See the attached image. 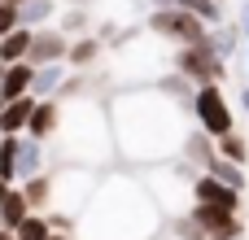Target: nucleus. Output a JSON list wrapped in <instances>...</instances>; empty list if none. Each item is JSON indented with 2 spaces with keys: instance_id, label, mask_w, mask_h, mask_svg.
Returning a JSON list of instances; mask_svg holds the SVG:
<instances>
[{
  "instance_id": "f257e3e1",
  "label": "nucleus",
  "mask_w": 249,
  "mask_h": 240,
  "mask_svg": "<svg viewBox=\"0 0 249 240\" xmlns=\"http://www.w3.org/2000/svg\"><path fill=\"white\" fill-rule=\"evenodd\" d=\"M109 109V131H114V157L118 166H158L179 157L188 114L158 87V83H136V87H109L105 96Z\"/></svg>"
},
{
  "instance_id": "f03ea898",
  "label": "nucleus",
  "mask_w": 249,
  "mask_h": 240,
  "mask_svg": "<svg viewBox=\"0 0 249 240\" xmlns=\"http://www.w3.org/2000/svg\"><path fill=\"white\" fill-rule=\"evenodd\" d=\"M162 232L166 219L131 166L101 171L88 206L74 219V240H158Z\"/></svg>"
},
{
  "instance_id": "7ed1b4c3",
  "label": "nucleus",
  "mask_w": 249,
  "mask_h": 240,
  "mask_svg": "<svg viewBox=\"0 0 249 240\" xmlns=\"http://www.w3.org/2000/svg\"><path fill=\"white\" fill-rule=\"evenodd\" d=\"M109 96V92H105ZM101 92H83V96H66L61 101V122H57V162H79L92 171H109L118 166L114 157V131H109V109H105Z\"/></svg>"
},
{
  "instance_id": "20e7f679",
  "label": "nucleus",
  "mask_w": 249,
  "mask_h": 240,
  "mask_svg": "<svg viewBox=\"0 0 249 240\" xmlns=\"http://www.w3.org/2000/svg\"><path fill=\"white\" fill-rule=\"evenodd\" d=\"M171 70V44L158 35L123 31L118 44H109V87H136V83H158Z\"/></svg>"
},
{
  "instance_id": "39448f33",
  "label": "nucleus",
  "mask_w": 249,
  "mask_h": 240,
  "mask_svg": "<svg viewBox=\"0 0 249 240\" xmlns=\"http://www.w3.org/2000/svg\"><path fill=\"white\" fill-rule=\"evenodd\" d=\"M136 175H140L144 192L153 197V206L162 210V219H179V214H188L193 179H197L201 171L188 166L184 157H171V162H158V166H140Z\"/></svg>"
},
{
  "instance_id": "423d86ee",
  "label": "nucleus",
  "mask_w": 249,
  "mask_h": 240,
  "mask_svg": "<svg viewBox=\"0 0 249 240\" xmlns=\"http://www.w3.org/2000/svg\"><path fill=\"white\" fill-rule=\"evenodd\" d=\"M96 179H101V171H92V166L57 162V166L48 171V184H53V206H48V214H70V219H79V210L88 206Z\"/></svg>"
},
{
  "instance_id": "0eeeda50",
  "label": "nucleus",
  "mask_w": 249,
  "mask_h": 240,
  "mask_svg": "<svg viewBox=\"0 0 249 240\" xmlns=\"http://www.w3.org/2000/svg\"><path fill=\"white\" fill-rule=\"evenodd\" d=\"M171 70L184 74L193 87H206V83L228 79V61L210 48V39H197V44H179V48H171Z\"/></svg>"
},
{
  "instance_id": "6e6552de",
  "label": "nucleus",
  "mask_w": 249,
  "mask_h": 240,
  "mask_svg": "<svg viewBox=\"0 0 249 240\" xmlns=\"http://www.w3.org/2000/svg\"><path fill=\"white\" fill-rule=\"evenodd\" d=\"M188 118H193V127H197V131H206L210 140H219V136L236 131V109H232V101L223 96V87H219V83L197 87Z\"/></svg>"
},
{
  "instance_id": "1a4fd4ad",
  "label": "nucleus",
  "mask_w": 249,
  "mask_h": 240,
  "mask_svg": "<svg viewBox=\"0 0 249 240\" xmlns=\"http://www.w3.org/2000/svg\"><path fill=\"white\" fill-rule=\"evenodd\" d=\"M144 31H149V35H158L162 44L179 48V44H197V39H206V31H210V26H206L201 17H193L188 9H149Z\"/></svg>"
},
{
  "instance_id": "9d476101",
  "label": "nucleus",
  "mask_w": 249,
  "mask_h": 240,
  "mask_svg": "<svg viewBox=\"0 0 249 240\" xmlns=\"http://www.w3.org/2000/svg\"><path fill=\"white\" fill-rule=\"evenodd\" d=\"M188 219L206 232V240H236V236H245V219H241V210H223V206H188Z\"/></svg>"
},
{
  "instance_id": "9b49d317",
  "label": "nucleus",
  "mask_w": 249,
  "mask_h": 240,
  "mask_svg": "<svg viewBox=\"0 0 249 240\" xmlns=\"http://www.w3.org/2000/svg\"><path fill=\"white\" fill-rule=\"evenodd\" d=\"M66 48H70V39H66L57 26H39V31L31 35L26 66H53V61H66Z\"/></svg>"
},
{
  "instance_id": "f8f14e48",
  "label": "nucleus",
  "mask_w": 249,
  "mask_h": 240,
  "mask_svg": "<svg viewBox=\"0 0 249 240\" xmlns=\"http://www.w3.org/2000/svg\"><path fill=\"white\" fill-rule=\"evenodd\" d=\"M193 206H223V210H241V192L236 188H228V184H219L214 175H197L193 179Z\"/></svg>"
},
{
  "instance_id": "ddd939ff",
  "label": "nucleus",
  "mask_w": 249,
  "mask_h": 240,
  "mask_svg": "<svg viewBox=\"0 0 249 240\" xmlns=\"http://www.w3.org/2000/svg\"><path fill=\"white\" fill-rule=\"evenodd\" d=\"M48 144L44 140H31V136H18V184L22 179H35L48 171Z\"/></svg>"
},
{
  "instance_id": "4468645a",
  "label": "nucleus",
  "mask_w": 249,
  "mask_h": 240,
  "mask_svg": "<svg viewBox=\"0 0 249 240\" xmlns=\"http://www.w3.org/2000/svg\"><path fill=\"white\" fill-rule=\"evenodd\" d=\"M70 79V66L66 61H53V66H35V79H31V96L35 101H57L61 87Z\"/></svg>"
},
{
  "instance_id": "2eb2a0df",
  "label": "nucleus",
  "mask_w": 249,
  "mask_h": 240,
  "mask_svg": "<svg viewBox=\"0 0 249 240\" xmlns=\"http://www.w3.org/2000/svg\"><path fill=\"white\" fill-rule=\"evenodd\" d=\"M57 122H61V101H35L31 118H26V136L31 140H53L57 136Z\"/></svg>"
},
{
  "instance_id": "dca6fc26",
  "label": "nucleus",
  "mask_w": 249,
  "mask_h": 240,
  "mask_svg": "<svg viewBox=\"0 0 249 240\" xmlns=\"http://www.w3.org/2000/svg\"><path fill=\"white\" fill-rule=\"evenodd\" d=\"M101 52H105V44L88 31V35H74L70 39V48H66V66L70 70H92L96 61H101Z\"/></svg>"
},
{
  "instance_id": "f3484780",
  "label": "nucleus",
  "mask_w": 249,
  "mask_h": 240,
  "mask_svg": "<svg viewBox=\"0 0 249 240\" xmlns=\"http://www.w3.org/2000/svg\"><path fill=\"white\" fill-rule=\"evenodd\" d=\"M179 157H184L188 166H197V171H206V166L214 162V140H210L206 131H197V127H188V131H184V144H179Z\"/></svg>"
},
{
  "instance_id": "a211bd4d",
  "label": "nucleus",
  "mask_w": 249,
  "mask_h": 240,
  "mask_svg": "<svg viewBox=\"0 0 249 240\" xmlns=\"http://www.w3.org/2000/svg\"><path fill=\"white\" fill-rule=\"evenodd\" d=\"M31 109H35V96H18V101L0 105V136H26Z\"/></svg>"
},
{
  "instance_id": "6ab92c4d",
  "label": "nucleus",
  "mask_w": 249,
  "mask_h": 240,
  "mask_svg": "<svg viewBox=\"0 0 249 240\" xmlns=\"http://www.w3.org/2000/svg\"><path fill=\"white\" fill-rule=\"evenodd\" d=\"M18 188H22V197H26V210H31V214H48V206H53L48 171H44V175H35V179H22Z\"/></svg>"
},
{
  "instance_id": "aec40b11",
  "label": "nucleus",
  "mask_w": 249,
  "mask_h": 240,
  "mask_svg": "<svg viewBox=\"0 0 249 240\" xmlns=\"http://www.w3.org/2000/svg\"><path fill=\"white\" fill-rule=\"evenodd\" d=\"M53 17H57V0H26V4H18V26H26V31L53 26Z\"/></svg>"
},
{
  "instance_id": "412c9836",
  "label": "nucleus",
  "mask_w": 249,
  "mask_h": 240,
  "mask_svg": "<svg viewBox=\"0 0 249 240\" xmlns=\"http://www.w3.org/2000/svg\"><path fill=\"white\" fill-rule=\"evenodd\" d=\"M31 35H35V31H26V26H13V31L0 39V66L26 61V52H31Z\"/></svg>"
},
{
  "instance_id": "4be33fe9",
  "label": "nucleus",
  "mask_w": 249,
  "mask_h": 240,
  "mask_svg": "<svg viewBox=\"0 0 249 240\" xmlns=\"http://www.w3.org/2000/svg\"><path fill=\"white\" fill-rule=\"evenodd\" d=\"M57 31H61L66 39H74V35H88V31H92V9L66 4V9L57 13Z\"/></svg>"
},
{
  "instance_id": "5701e85b",
  "label": "nucleus",
  "mask_w": 249,
  "mask_h": 240,
  "mask_svg": "<svg viewBox=\"0 0 249 240\" xmlns=\"http://www.w3.org/2000/svg\"><path fill=\"white\" fill-rule=\"evenodd\" d=\"M158 87H162V92H166V96H171V101H175V105H179L184 114L193 109V96H197V87H193V83H188L184 74H175V70H166V74L158 79Z\"/></svg>"
},
{
  "instance_id": "b1692460",
  "label": "nucleus",
  "mask_w": 249,
  "mask_h": 240,
  "mask_svg": "<svg viewBox=\"0 0 249 240\" xmlns=\"http://www.w3.org/2000/svg\"><path fill=\"white\" fill-rule=\"evenodd\" d=\"M206 39H210V48L228 61V57H236V48H241V26L219 22V26H210V31H206Z\"/></svg>"
},
{
  "instance_id": "393cba45",
  "label": "nucleus",
  "mask_w": 249,
  "mask_h": 240,
  "mask_svg": "<svg viewBox=\"0 0 249 240\" xmlns=\"http://www.w3.org/2000/svg\"><path fill=\"white\" fill-rule=\"evenodd\" d=\"M26 214H31V210H26V197H22V188L13 184V188L0 197V227H9V232H13Z\"/></svg>"
},
{
  "instance_id": "a878e982",
  "label": "nucleus",
  "mask_w": 249,
  "mask_h": 240,
  "mask_svg": "<svg viewBox=\"0 0 249 240\" xmlns=\"http://www.w3.org/2000/svg\"><path fill=\"white\" fill-rule=\"evenodd\" d=\"M206 175H214L219 184H228V188H236V192H245V188H249L245 166H236V162H228V157H219V153H214V162L206 166Z\"/></svg>"
},
{
  "instance_id": "bb28decb",
  "label": "nucleus",
  "mask_w": 249,
  "mask_h": 240,
  "mask_svg": "<svg viewBox=\"0 0 249 240\" xmlns=\"http://www.w3.org/2000/svg\"><path fill=\"white\" fill-rule=\"evenodd\" d=\"M214 153L228 157V162H236V166H245V162H249V140H245V136H236V131H228V136L214 140Z\"/></svg>"
},
{
  "instance_id": "cd10ccee",
  "label": "nucleus",
  "mask_w": 249,
  "mask_h": 240,
  "mask_svg": "<svg viewBox=\"0 0 249 240\" xmlns=\"http://www.w3.org/2000/svg\"><path fill=\"white\" fill-rule=\"evenodd\" d=\"M0 179L18 184V136H0Z\"/></svg>"
},
{
  "instance_id": "c85d7f7f",
  "label": "nucleus",
  "mask_w": 249,
  "mask_h": 240,
  "mask_svg": "<svg viewBox=\"0 0 249 240\" xmlns=\"http://www.w3.org/2000/svg\"><path fill=\"white\" fill-rule=\"evenodd\" d=\"M175 9H188V13L201 17L206 26H219V22H223V4H214V0H175Z\"/></svg>"
},
{
  "instance_id": "c756f323",
  "label": "nucleus",
  "mask_w": 249,
  "mask_h": 240,
  "mask_svg": "<svg viewBox=\"0 0 249 240\" xmlns=\"http://www.w3.org/2000/svg\"><path fill=\"white\" fill-rule=\"evenodd\" d=\"M13 236H18V240H48V236H53V227H48L44 214H26V219L13 227Z\"/></svg>"
},
{
  "instance_id": "7c9ffc66",
  "label": "nucleus",
  "mask_w": 249,
  "mask_h": 240,
  "mask_svg": "<svg viewBox=\"0 0 249 240\" xmlns=\"http://www.w3.org/2000/svg\"><path fill=\"white\" fill-rule=\"evenodd\" d=\"M166 232H171L175 240H206V232H201V227H197L188 214H179V219H166Z\"/></svg>"
},
{
  "instance_id": "2f4dec72",
  "label": "nucleus",
  "mask_w": 249,
  "mask_h": 240,
  "mask_svg": "<svg viewBox=\"0 0 249 240\" xmlns=\"http://www.w3.org/2000/svg\"><path fill=\"white\" fill-rule=\"evenodd\" d=\"M18 26V4H0V39Z\"/></svg>"
},
{
  "instance_id": "473e14b6",
  "label": "nucleus",
  "mask_w": 249,
  "mask_h": 240,
  "mask_svg": "<svg viewBox=\"0 0 249 240\" xmlns=\"http://www.w3.org/2000/svg\"><path fill=\"white\" fill-rule=\"evenodd\" d=\"M241 44H245V66H249V0L241 4Z\"/></svg>"
},
{
  "instance_id": "72a5a7b5",
  "label": "nucleus",
  "mask_w": 249,
  "mask_h": 240,
  "mask_svg": "<svg viewBox=\"0 0 249 240\" xmlns=\"http://www.w3.org/2000/svg\"><path fill=\"white\" fill-rule=\"evenodd\" d=\"M140 4H149V9H175V0H140Z\"/></svg>"
},
{
  "instance_id": "f704fd0d",
  "label": "nucleus",
  "mask_w": 249,
  "mask_h": 240,
  "mask_svg": "<svg viewBox=\"0 0 249 240\" xmlns=\"http://www.w3.org/2000/svg\"><path fill=\"white\" fill-rule=\"evenodd\" d=\"M241 114H249V83L241 87Z\"/></svg>"
},
{
  "instance_id": "c9c22d12",
  "label": "nucleus",
  "mask_w": 249,
  "mask_h": 240,
  "mask_svg": "<svg viewBox=\"0 0 249 240\" xmlns=\"http://www.w3.org/2000/svg\"><path fill=\"white\" fill-rule=\"evenodd\" d=\"M61 4H79V9H88V4H92V0H61Z\"/></svg>"
},
{
  "instance_id": "e433bc0d",
  "label": "nucleus",
  "mask_w": 249,
  "mask_h": 240,
  "mask_svg": "<svg viewBox=\"0 0 249 240\" xmlns=\"http://www.w3.org/2000/svg\"><path fill=\"white\" fill-rule=\"evenodd\" d=\"M0 240H18V236H13V232H9V227H0Z\"/></svg>"
},
{
  "instance_id": "4c0bfd02",
  "label": "nucleus",
  "mask_w": 249,
  "mask_h": 240,
  "mask_svg": "<svg viewBox=\"0 0 249 240\" xmlns=\"http://www.w3.org/2000/svg\"><path fill=\"white\" fill-rule=\"evenodd\" d=\"M48 240H74V236H61V232H53V236H48Z\"/></svg>"
},
{
  "instance_id": "58836bf2",
  "label": "nucleus",
  "mask_w": 249,
  "mask_h": 240,
  "mask_svg": "<svg viewBox=\"0 0 249 240\" xmlns=\"http://www.w3.org/2000/svg\"><path fill=\"white\" fill-rule=\"evenodd\" d=\"M4 4H26V0H4Z\"/></svg>"
},
{
  "instance_id": "ea45409f",
  "label": "nucleus",
  "mask_w": 249,
  "mask_h": 240,
  "mask_svg": "<svg viewBox=\"0 0 249 240\" xmlns=\"http://www.w3.org/2000/svg\"><path fill=\"white\" fill-rule=\"evenodd\" d=\"M0 79H4V66H0Z\"/></svg>"
},
{
  "instance_id": "a19ab883",
  "label": "nucleus",
  "mask_w": 249,
  "mask_h": 240,
  "mask_svg": "<svg viewBox=\"0 0 249 240\" xmlns=\"http://www.w3.org/2000/svg\"><path fill=\"white\" fill-rule=\"evenodd\" d=\"M236 240H249V236H236Z\"/></svg>"
},
{
  "instance_id": "79ce46f5",
  "label": "nucleus",
  "mask_w": 249,
  "mask_h": 240,
  "mask_svg": "<svg viewBox=\"0 0 249 240\" xmlns=\"http://www.w3.org/2000/svg\"><path fill=\"white\" fill-rule=\"evenodd\" d=\"M214 4H223V0H214Z\"/></svg>"
}]
</instances>
